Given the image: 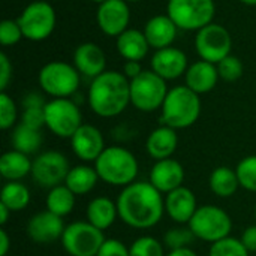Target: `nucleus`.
I'll use <instances>...</instances> for the list:
<instances>
[{
  "mask_svg": "<svg viewBox=\"0 0 256 256\" xmlns=\"http://www.w3.org/2000/svg\"><path fill=\"white\" fill-rule=\"evenodd\" d=\"M188 226L192 230L198 240L213 244L222 238L230 237L232 231V220L224 208L207 204L196 208Z\"/></svg>",
  "mask_w": 256,
  "mask_h": 256,
  "instance_id": "5",
  "label": "nucleus"
},
{
  "mask_svg": "<svg viewBox=\"0 0 256 256\" xmlns=\"http://www.w3.org/2000/svg\"><path fill=\"white\" fill-rule=\"evenodd\" d=\"M168 92L162 76L152 69H144L140 76L130 81V104L142 112H153L162 108Z\"/></svg>",
  "mask_w": 256,
  "mask_h": 256,
  "instance_id": "8",
  "label": "nucleus"
},
{
  "mask_svg": "<svg viewBox=\"0 0 256 256\" xmlns=\"http://www.w3.org/2000/svg\"><path fill=\"white\" fill-rule=\"evenodd\" d=\"M244 4H249V6H256V0H238Z\"/></svg>",
  "mask_w": 256,
  "mask_h": 256,
  "instance_id": "48",
  "label": "nucleus"
},
{
  "mask_svg": "<svg viewBox=\"0 0 256 256\" xmlns=\"http://www.w3.org/2000/svg\"><path fill=\"white\" fill-rule=\"evenodd\" d=\"M124 2H128V3H130V2L132 3H136V2H141V0H124Z\"/></svg>",
  "mask_w": 256,
  "mask_h": 256,
  "instance_id": "50",
  "label": "nucleus"
},
{
  "mask_svg": "<svg viewBox=\"0 0 256 256\" xmlns=\"http://www.w3.org/2000/svg\"><path fill=\"white\" fill-rule=\"evenodd\" d=\"M74 66L81 75L96 78L106 70V56L94 42H82L74 52Z\"/></svg>",
  "mask_w": 256,
  "mask_h": 256,
  "instance_id": "19",
  "label": "nucleus"
},
{
  "mask_svg": "<svg viewBox=\"0 0 256 256\" xmlns=\"http://www.w3.org/2000/svg\"><path fill=\"white\" fill-rule=\"evenodd\" d=\"M69 171H70V165L68 158L60 152L48 150L39 153L33 159L30 176L38 186L50 190L56 186L64 184Z\"/></svg>",
  "mask_w": 256,
  "mask_h": 256,
  "instance_id": "13",
  "label": "nucleus"
},
{
  "mask_svg": "<svg viewBox=\"0 0 256 256\" xmlns=\"http://www.w3.org/2000/svg\"><path fill=\"white\" fill-rule=\"evenodd\" d=\"M94 170L99 180L111 184L126 188L132 184L138 176L140 165L132 152L120 146L106 147L94 162Z\"/></svg>",
  "mask_w": 256,
  "mask_h": 256,
  "instance_id": "4",
  "label": "nucleus"
},
{
  "mask_svg": "<svg viewBox=\"0 0 256 256\" xmlns=\"http://www.w3.org/2000/svg\"><path fill=\"white\" fill-rule=\"evenodd\" d=\"M195 238L196 237L194 236V232L189 226H176L165 232L164 246L168 248L170 250L186 249V248H190V244L194 243Z\"/></svg>",
  "mask_w": 256,
  "mask_h": 256,
  "instance_id": "32",
  "label": "nucleus"
},
{
  "mask_svg": "<svg viewBox=\"0 0 256 256\" xmlns=\"http://www.w3.org/2000/svg\"><path fill=\"white\" fill-rule=\"evenodd\" d=\"M105 240L104 231L87 220H76L64 228L62 246L70 256H98Z\"/></svg>",
  "mask_w": 256,
  "mask_h": 256,
  "instance_id": "9",
  "label": "nucleus"
},
{
  "mask_svg": "<svg viewBox=\"0 0 256 256\" xmlns=\"http://www.w3.org/2000/svg\"><path fill=\"white\" fill-rule=\"evenodd\" d=\"M56 20L54 8L45 0L28 3L18 16L24 38L33 42H40L50 38L56 28Z\"/></svg>",
  "mask_w": 256,
  "mask_h": 256,
  "instance_id": "10",
  "label": "nucleus"
},
{
  "mask_svg": "<svg viewBox=\"0 0 256 256\" xmlns=\"http://www.w3.org/2000/svg\"><path fill=\"white\" fill-rule=\"evenodd\" d=\"M249 254L243 242L231 236L213 243L208 250V256H249Z\"/></svg>",
  "mask_w": 256,
  "mask_h": 256,
  "instance_id": "33",
  "label": "nucleus"
},
{
  "mask_svg": "<svg viewBox=\"0 0 256 256\" xmlns=\"http://www.w3.org/2000/svg\"><path fill=\"white\" fill-rule=\"evenodd\" d=\"M196 208H198L196 196L186 186H182V188L166 194V196H165V213L176 224H180V225L189 224V220L195 214Z\"/></svg>",
  "mask_w": 256,
  "mask_h": 256,
  "instance_id": "20",
  "label": "nucleus"
},
{
  "mask_svg": "<svg viewBox=\"0 0 256 256\" xmlns=\"http://www.w3.org/2000/svg\"><path fill=\"white\" fill-rule=\"evenodd\" d=\"M90 2H93V3H98V4H100V3H104V2H106V0H90Z\"/></svg>",
  "mask_w": 256,
  "mask_h": 256,
  "instance_id": "49",
  "label": "nucleus"
},
{
  "mask_svg": "<svg viewBox=\"0 0 256 256\" xmlns=\"http://www.w3.org/2000/svg\"><path fill=\"white\" fill-rule=\"evenodd\" d=\"M22 124L40 130L45 126V108H22L21 112V122Z\"/></svg>",
  "mask_w": 256,
  "mask_h": 256,
  "instance_id": "39",
  "label": "nucleus"
},
{
  "mask_svg": "<svg viewBox=\"0 0 256 256\" xmlns=\"http://www.w3.org/2000/svg\"><path fill=\"white\" fill-rule=\"evenodd\" d=\"M10 249V238L4 228L0 230V256H6Z\"/></svg>",
  "mask_w": 256,
  "mask_h": 256,
  "instance_id": "45",
  "label": "nucleus"
},
{
  "mask_svg": "<svg viewBox=\"0 0 256 256\" xmlns=\"http://www.w3.org/2000/svg\"><path fill=\"white\" fill-rule=\"evenodd\" d=\"M178 27L168 15H154L152 16L146 27L144 34L148 40L150 48L162 50L166 46H172V42L177 38Z\"/></svg>",
  "mask_w": 256,
  "mask_h": 256,
  "instance_id": "23",
  "label": "nucleus"
},
{
  "mask_svg": "<svg viewBox=\"0 0 256 256\" xmlns=\"http://www.w3.org/2000/svg\"><path fill=\"white\" fill-rule=\"evenodd\" d=\"M178 147V135L177 130L170 126H159L150 132L146 141L147 153L154 160L170 159Z\"/></svg>",
  "mask_w": 256,
  "mask_h": 256,
  "instance_id": "22",
  "label": "nucleus"
},
{
  "mask_svg": "<svg viewBox=\"0 0 256 256\" xmlns=\"http://www.w3.org/2000/svg\"><path fill=\"white\" fill-rule=\"evenodd\" d=\"M216 66H218L219 78L226 81V82L238 81L243 76V72H244L242 60L237 56H234V54H230L228 57L220 60Z\"/></svg>",
  "mask_w": 256,
  "mask_h": 256,
  "instance_id": "36",
  "label": "nucleus"
},
{
  "mask_svg": "<svg viewBox=\"0 0 256 256\" xmlns=\"http://www.w3.org/2000/svg\"><path fill=\"white\" fill-rule=\"evenodd\" d=\"M87 100L96 116L102 118L117 117L130 104V81L118 70H105L93 78Z\"/></svg>",
  "mask_w": 256,
  "mask_h": 256,
  "instance_id": "2",
  "label": "nucleus"
},
{
  "mask_svg": "<svg viewBox=\"0 0 256 256\" xmlns=\"http://www.w3.org/2000/svg\"><path fill=\"white\" fill-rule=\"evenodd\" d=\"M30 202V190L21 182H8L0 192V204L12 213L24 210Z\"/></svg>",
  "mask_w": 256,
  "mask_h": 256,
  "instance_id": "31",
  "label": "nucleus"
},
{
  "mask_svg": "<svg viewBox=\"0 0 256 256\" xmlns=\"http://www.w3.org/2000/svg\"><path fill=\"white\" fill-rule=\"evenodd\" d=\"M116 45H117L118 54L124 60H135V62H141L150 50V45L144 32L138 28L124 30L117 38Z\"/></svg>",
  "mask_w": 256,
  "mask_h": 256,
  "instance_id": "24",
  "label": "nucleus"
},
{
  "mask_svg": "<svg viewBox=\"0 0 256 256\" xmlns=\"http://www.w3.org/2000/svg\"><path fill=\"white\" fill-rule=\"evenodd\" d=\"M148 182L160 194L166 195V194L183 186L184 168L178 160H176L172 158L164 159V160H156V164L150 170Z\"/></svg>",
  "mask_w": 256,
  "mask_h": 256,
  "instance_id": "18",
  "label": "nucleus"
},
{
  "mask_svg": "<svg viewBox=\"0 0 256 256\" xmlns=\"http://www.w3.org/2000/svg\"><path fill=\"white\" fill-rule=\"evenodd\" d=\"M219 80L220 78H219L218 66L206 60H198L192 63L184 74V81H186L184 86H188L200 96L212 92Z\"/></svg>",
  "mask_w": 256,
  "mask_h": 256,
  "instance_id": "21",
  "label": "nucleus"
},
{
  "mask_svg": "<svg viewBox=\"0 0 256 256\" xmlns=\"http://www.w3.org/2000/svg\"><path fill=\"white\" fill-rule=\"evenodd\" d=\"M210 190L219 198H231L237 194L240 188V182L236 170L228 166H218L212 171L208 178Z\"/></svg>",
  "mask_w": 256,
  "mask_h": 256,
  "instance_id": "27",
  "label": "nucleus"
},
{
  "mask_svg": "<svg viewBox=\"0 0 256 256\" xmlns=\"http://www.w3.org/2000/svg\"><path fill=\"white\" fill-rule=\"evenodd\" d=\"M12 80V63L4 52H0V92H6Z\"/></svg>",
  "mask_w": 256,
  "mask_h": 256,
  "instance_id": "41",
  "label": "nucleus"
},
{
  "mask_svg": "<svg viewBox=\"0 0 256 256\" xmlns=\"http://www.w3.org/2000/svg\"><path fill=\"white\" fill-rule=\"evenodd\" d=\"M32 165L33 160L28 154L12 148L0 158V174L8 182H21L32 174Z\"/></svg>",
  "mask_w": 256,
  "mask_h": 256,
  "instance_id": "26",
  "label": "nucleus"
},
{
  "mask_svg": "<svg viewBox=\"0 0 256 256\" xmlns=\"http://www.w3.org/2000/svg\"><path fill=\"white\" fill-rule=\"evenodd\" d=\"M87 222L96 226L100 231H106L114 225L118 218L117 202L111 201L106 196H96L87 206Z\"/></svg>",
  "mask_w": 256,
  "mask_h": 256,
  "instance_id": "25",
  "label": "nucleus"
},
{
  "mask_svg": "<svg viewBox=\"0 0 256 256\" xmlns=\"http://www.w3.org/2000/svg\"><path fill=\"white\" fill-rule=\"evenodd\" d=\"M166 15L182 30H201L213 22L214 0H168Z\"/></svg>",
  "mask_w": 256,
  "mask_h": 256,
  "instance_id": "6",
  "label": "nucleus"
},
{
  "mask_svg": "<svg viewBox=\"0 0 256 256\" xmlns=\"http://www.w3.org/2000/svg\"><path fill=\"white\" fill-rule=\"evenodd\" d=\"M255 219H256V206H255Z\"/></svg>",
  "mask_w": 256,
  "mask_h": 256,
  "instance_id": "51",
  "label": "nucleus"
},
{
  "mask_svg": "<svg viewBox=\"0 0 256 256\" xmlns=\"http://www.w3.org/2000/svg\"><path fill=\"white\" fill-rule=\"evenodd\" d=\"M188 68V56L184 54V51L176 46L156 50L150 60V69L162 76L165 81L180 78L186 74Z\"/></svg>",
  "mask_w": 256,
  "mask_h": 256,
  "instance_id": "16",
  "label": "nucleus"
},
{
  "mask_svg": "<svg viewBox=\"0 0 256 256\" xmlns=\"http://www.w3.org/2000/svg\"><path fill=\"white\" fill-rule=\"evenodd\" d=\"M18 118V110L14 99L6 93H0V128L2 130H9L15 126Z\"/></svg>",
  "mask_w": 256,
  "mask_h": 256,
  "instance_id": "37",
  "label": "nucleus"
},
{
  "mask_svg": "<svg viewBox=\"0 0 256 256\" xmlns=\"http://www.w3.org/2000/svg\"><path fill=\"white\" fill-rule=\"evenodd\" d=\"M63 218L56 216L54 213L45 210L33 214L27 222V236L32 242L38 244H50L57 240H62L64 232Z\"/></svg>",
  "mask_w": 256,
  "mask_h": 256,
  "instance_id": "15",
  "label": "nucleus"
},
{
  "mask_svg": "<svg viewBox=\"0 0 256 256\" xmlns=\"http://www.w3.org/2000/svg\"><path fill=\"white\" fill-rule=\"evenodd\" d=\"M96 21L100 32L111 38H118L128 30L130 21V9L124 0H106L96 10Z\"/></svg>",
  "mask_w": 256,
  "mask_h": 256,
  "instance_id": "14",
  "label": "nucleus"
},
{
  "mask_svg": "<svg viewBox=\"0 0 256 256\" xmlns=\"http://www.w3.org/2000/svg\"><path fill=\"white\" fill-rule=\"evenodd\" d=\"M45 105H46V102H45L44 96L36 92H32L22 98V108H34V106L45 108Z\"/></svg>",
  "mask_w": 256,
  "mask_h": 256,
  "instance_id": "44",
  "label": "nucleus"
},
{
  "mask_svg": "<svg viewBox=\"0 0 256 256\" xmlns=\"http://www.w3.org/2000/svg\"><path fill=\"white\" fill-rule=\"evenodd\" d=\"M195 48L201 60L218 64L228 57L232 50V38L226 27L212 22L196 32Z\"/></svg>",
  "mask_w": 256,
  "mask_h": 256,
  "instance_id": "12",
  "label": "nucleus"
},
{
  "mask_svg": "<svg viewBox=\"0 0 256 256\" xmlns=\"http://www.w3.org/2000/svg\"><path fill=\"white\" fill-rule=\"evenodd\" d=\"M129 256H166L164 244L154 237L144 236L136 238L129 248Z\"/></svg>",
  "mask_w": 256,
  "mask_h": 256,
  "instance_id": "35",
  "label": "nucleus"
},
{
  "mask_svg": "<svg viewBox=\"0 0 256 256\" xmlns=\"http://www.w3.org/2000/svg\"><path fill=\"white\" fill-rule=\"evenodd\" d=\"M201 116V98L188 86L170 88L160 108V122L176 130L188 129Z\"/></svg>",
  "mask_w": 256,
  "mask_h": 256,
  "instance_id": "3",
  "label": "nucleus"
},
{
  "mask_svg": "<svg viewBox=\"0 0 256 256\" xmlns=\"http://www.w3.org/2000/svg\"><path fill=\"white\" fill-rule=\"evenodd\" d=\"M142 66H141V62H135V60H126L124 62V66H123V74L124 76L132 81L135 80L136 76H140L142 74Z\"/></svg>",
  "mask_w": 256,
  "mask_h": 256,
  "instance_id": "43",
  "label": "nucleus"
},
{
  "mask_svg": "<svg viewBox=\"0 0 256 256\" xmlns=\"http://www.w3.org/2000/svg\"><path fill=\"white\" fill-rule=\"evenodd\" d=\"M240 188L256 194V154L246 156L242 159L236 168Z\"/></svg>",
  "mask_w": 256,
  "mask_h": 256,
  "instance_id": "34",
  "label": "nucleus"
},
{
  "mask_svg": "<svg viewBox=\"0 0 256 256\" xmlns=\"http://www.w3.org/2000/svg\"><path fill=\"white\" fill-rule=\"evenodd\" d=\"M70 146L75 156L84 162H96L105 147L102 132L88 123H82L70 138Z\"/></svg>",
  "mask_w": 256,
  "mask_h": 256,
  "instance_id": "17",
  "label": "nucleus"
},
{
  "mask_svg": "<svg viewBox=\"0 0 256 256\" xmlns=\"http://www.w3.org/2000/svg\"><path fill=\"white\" fill-rule=\"evenodd\" d=\"M166 256H198L190 248L186 249H177V250H170V254Z\"/></svg>",
  "mask_w": 256,
  "mask_h": 256,
  "instance_id": "46",
  "label": "nucleus"
},
{
  "mask_svg": "<svg viewBox=\"0 0 256 256\" xmlns=\"http://www.w3.org/2000/svg\"><path fill=\"white\" fill-rule=\"evenodd\" d=\"M10 213H12V212H10L8 207H4L3 204H0V225H2V226L6 225V222H8Z\"/></svg>",
  "mask_w": 256,
  "mask_h": 256,
  "instance_id": "47",
  "label": "nucleus"
},
{
  "mask_svg": "<svg viewBox=\"0 0 256 256\" xmlns=\"http://www.w3.org/2000/svg\"><path fill=\"white\" fill-rule=\"evenodd\" d=\"M244 244V248L250 252V254H256V225H250L248 226L240 238Z\"/></svg>",
  "mask_w": 256,
  "mask_h": 256,
  "instance_id": "42",
  "label": "nucleus"
},
{
  "mask_svg": "<svg viewBox=\"0 0 256 256\" xmlns=\"http://www.w3.org/2000/svg\"><path fill=\"white\" fill-rule=\"evenodd\" d=\"M24 38L18 20H3L0 22V44L3 46H12Z\"/></svg>",
  "mask_w": 256,
  "mask_h": 256,
  "instance_id": "38",
  "label": "nucleus"
},
{
  "mask_svg": "<svg viewBox=\"0 0 256 256\" xmlns=\"http://www.w3.org/2000/svg\"><path fill=\"white\" fill-rule=\"evenodd\" d=\"M75 198L76 195L66 184H60L50 189L45 200V206L48 212L54 213L58 218H64L72 213L75 207Z\"/></svg>",
  "mask_w": 256,
  "mask_h": 256,
  "instance_id": "29",
  "label": "nucleus"
},
{
  "mask_svg": "<svg viewBox=\"0 0 256 256\" xmlns=\"http://www.w3.org/2000/svg\"><path fill=\"white\" fill-rule=\"evenodd\" d=\"M120 220L134 230L156 226L165 213V198L150 182H134L117 198Z\"/></svg>",
  "mask_w": 256,
  "mask_h": 256,
  "instance_id": "1",
  "label": "nucleus"
},
{
  "mask_svg": "<svg viewBox=\"0 0 256 256\" xmlns=\"http://www.w3.org/2000/svg\"><path fill=\"white\" fill-rule=\"evenodd\" d=\"M82 124L80 106L70 98L51 99L45 105V126L60 138H72Z\"/></svg>",
  "mask_w": 256,
  "mask_h": 256,
  "instance_id": "11",
  "label": "nucleus"
},
{
  "mask_svg": "<svg viewBox=\"0 0 256 256\" xmlns=\"http://www.w3.org/2000/svg\"><path fill=\"white\" fill-rule=\"evenodd\" d=\"M98 182H99V176H98L94 166L76 165V166L70 168V171L64 180V184L76 196H81V195L92 192Z\"/></svg>",
  "mask_w": 256,
  "mask_h": 256,
  "instance_id": "28",
  "label": "nucleus"
},
{
  "mask_svg": "<svg viewBox=\"0 0 256 256\" xmlns=\"http://www.w3.org/2000/svg\"><path fill=\"white\" fill-rule=\"evenodd\" d=\"M80 72L66 62H50L39 70V86L52 99L70 98L80 87Z\"/></svg>",
  "mask_w": 256,
  "mask_h": 256,
  "instance_id": "7",
  "label": "nucleus"
},
{
  "mask_svg": "<svg viewBox=\"0 0 256 256\" xmlns=\"http://www.w3.org/2000/svg\"><path fill=\"white\" fill-rule=\"evenodd\" d=\"M98 256H129V248L117 238H106Z\"/></svg>",
  "mask_w": 256,
  "mask_h": 256,
  "instance_id": "40",
  "label": "nucleus"
},
{
  "mask_svg": "<svg viewBox=\"0 0 256 256\" xmlns=\"http://www.w3.org/2000/svg\"><path fill=\"white\" fill-rule=\"evenodd\" d=\"M14 150H18L24 154H33L36 153L42 146V134L38 129H32L22 123L16 124L12 130L10 138Z\"/></svg>",
  "mask_w": 256,
  "mask_h": 256,
  "instance_id": "30",
  "label": "nucleus"
}]
</instances>
